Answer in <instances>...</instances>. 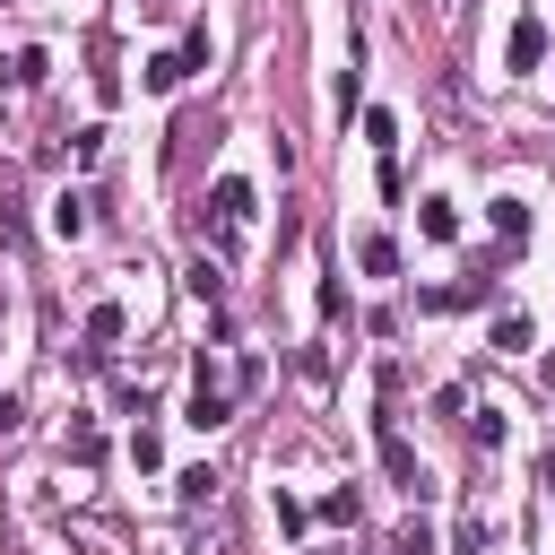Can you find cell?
I'll return each mask as SVG.
<instances>
[{"label": "cell", "mask_w": 555, "mask_h": 555, "mask_svg": "<svg viewBox=\"0 0 555 555\" xmlns=\"http://www.w3.org/2000/svg\"><path fill=\"white\" fill-rule=\"evenodd\" d=\"M243 225H251V182L243 173H217V191H208V243H217V260L243 251Z\"/></svg>", "instance_id": "6da1fadb"}, {"label": "cell", "mask_w": 555, "mask_h": 555, "mask_svg": "<svg viewBox=\"0 0 555 555\" xmlns=\"http://www.w3.org/2000/svg\"><path fill=\"white\" fill-rule=\"evenodd\" d=\"M225 416H234V390H225V382H217V373L199 364V382H191V408H182V425H199V434H217Z\"/></svg>", "instance_id": "7a4b0ae2"}, {"label": "cell", "mask_w": 555, "mask_h": 555, "mask_svg": "<svg viewBox=\"0 0 555 555\" xmlns=\"http://www.w3.org/2000/svg\"><path fill=\"white\" fill-rule=\"evenodd\" d=\"M503 61H512V69H546V17H512Z\"/></svg>", "instance_id": "3957f363"}, {"label": "cell", "mask_w": 555, "mask_h": 555, "mask_svg": "<svg viewBox=\"0 0 555 555\" xmlns=\"http://www.w3.org/2000/svg\"><path fill=\"white\" fill-rule=\"evenodd\" d=\"M121 330H130V321H121V304H113V295H104V304H87V347H78V364H104V347H113Z\"/></svg>", "instance_id": "277c9868"}, {"label": "cell", "mask_w": 555, "mask_h": 555, "mask_svg": "<svg viewBox=\"0 0 555 555\" xmlns=\"http://www.w3.org/2000/svg\"><path fill=\"white\" fill-rule=\"evenodd\" d=\"M382 468H390V477H399L408 494H425V468H416V451L399 442V425H390V416H382Z\"/></svg>", "instance_id": "5b68a950"}, {"label": "cell", "mask_w": 555, "mask_h": 555, "mask_svg": "<svg viewBox=\"0 0 555 555\" xmlns=\"http://www.w3.org/2000/svg\"><path fill=\"white\" fill-rule=\"evenodd\" d=\"M182 78H191V61H182V52H147V61H139V87H147V95H173Z\"/></svg>", "instance_id": "8992f818"}, {"label": "cell", "mask_w": 555, "mask_h": 555, "mask_svg": "<svg viewBox=\"0 0 555 555\" xmlns=\"http://www.w3.org/2000/svg\"><path fill=\"white\" fill-rule=\"evenodd\" d=\"M182 286H191V295H199V304L217 312V304H225V260H217V251H199V260L182 269Z\"/></svg>", "instance_id": "52a82bcc"}, {"label": "cell", "mask_w": 555, "mask_h": 555, "mask_svg": "<svg viewBox=\"0 0 555 555\" xmlns=\"http://www.w3.org/2000/svg\"><path fill=\"white\" fill-rule=\"evenodd\" d=\"M43 69H52V52H43V43H17V52L0 61V78H9V87H43Z\"/></svg>", "instance_id": "ba28073f"}, {"label": "cell", "mask_w": 555, "mask_h": 555, "mask_svg": "<svg viewBox=\"0 0 555 555\" xmlns=\"http://www.w3.org/2000/svg\"><path fill=\"white\" fill-rule=\"evenodd\" d=\"M87 225H95V217H87V199H78V191H61V199H52V234H61V243H87Z\"/></svg>", "instance_id": "9c48e42d"}, {"label": "cell", "mask_w": 555, "mask_h": 555, "mask_svg": "<svg viewBox=\"0 0 555 555\" xmlns=\"http://www.w3.org/2000/svg\"><path fill=\"white\" fill-rule=\"evenodd\" d=\"M416 234H425V243H451V234H460V208H451V199H425V208H416Z\"/></svg>", "instance_id": "30bf717a"}, {"label": "cell", "mask_w": 555, "mask_h": 555, "mask_svg": "<svg viewBox=\"0 0 555 555\" xmlns=\"http://www.w3.org/2000/svg\"><path fill=\"white\" fill-rule=\"evenodd\" d=\"M356 260H364L373 278H399V243H390V234H364V243H356Z\"/></svg>", "instance_id": "8fae6325"}, {"label": "cell", "mask_w": 555, "mask_h": 555, "mask_svg": "<svg viewBox=\"0 0 555 555\" xmlns=\"http://www.w3.org/2000/svg\"><path fill=\"white\" fill-rule=\"evenodd\" d=\"M356 512H364L356 486H330V494H321V520H330V529H356Z\"/></svg>", "instance_id": "7c38bea8"}, {"label": "cell", "mask_w": 555, "mask_h": 555, "mask_svg": "<svg viewBox=\"0 0 555 555\" xmlns=\"http://www.w3.org/2000/svg\"><path fill=\"white\" fill-rule=\"evenodd\" d=\"M494 234H503V251H512V243L529 234V208H520V199H494Z\"/></svg>", "instance_id": "4fadbf2b"}, {"label": "cell", "mask_w": 555, "mask_h": 555, "mask_svg": "<svg viewBox=\"0 0 555 555\" xmlns=\"http://www.w3.org/2000/svg\"><path fill=\"white\" fill-rule=\"evenodd\" d=\"M468 442L494 451V442H503V408H477V416H468Z\"/></svg>", "instance_id": "5bb4252c"}, {"label": "cell", "mask_w": 555, "mask_h": 555, "mask_svg": "<svg viewBox=\"0 0 555 555\" xmlns=\"http://www.w3.org/2000/svg\"><path fill=\"white\" fill-rule=\"evenodd\" d=\"M130 468H165V442H156V425H139V434H130Z\"/></svg>", "instance_id": "9a60e30c"}, {"label": "cell", "mask_w": 555, "mask_h": 555, "mask_svg": "<svg viewBox=\"0 0 555 555\" xmlns=\"http://www.w3.org/2000/svg\"><path fill=\"white\" fill-rule=\"evenodd\" d=\"M390 555H434V529H425V520H399V538H390Z\"/></svg>", "instance_id": "2e32d148"}, {"label": "cell", "mask_w": 555, "mask_h": 555, "mask_svg": "<svg viewBox=\"0 0 555 555\" xmlns=\"http://www.w3.org/2000/svg\"><path fill=\"white\" fill-rule=\"evenodd\" d=\"M69 460H87V468H95V460H104V434H95V425H69Z\"/></svg>", "instance_id": "e0dca14e"}, {"label": "cell", "mask_w": 555, "mask_h": 555, "mask_svg": "<svg viewBox=\"0 0 555 555\" xmlns=\"http://www.w3.org/2000/svg\"><path fill=\"white\" fill-rule=\"evenodd\" d=\"M364 139H373V147L390 156V147H399V121H390V113H364Z\"/></svg>", "instance_id": "ac0fdd59"}, {"label": "cell", "mask_w": 555, "mask_h": 555, "mask_svg": "<svg viewBox=\"0 0 555 555\" xmlns=\"http://www.w3.org/2000/svg\"><path fill=\"white\" fill-rule=\"evenodd\" d=\"M494 347H529V312H503L494 321Z\"/></svg>", "instance_id": "d6986e66"}, {"label": "cell", "mask_w": 555, "mask_h": 555, "mask_svg": "<svg viewBox=\"0 0 555 555\" xmlns=\"http://www.w3.org/2000/svg\"><path fill=\"white\" fill-rule=\"evenodd\" d=\"M434 416H460V425H468V390H460V382H442V390H434Z\"/></svg>", "instance_id": "ffe728a7"}, {"label": "cell", "mask_w": 555, "mask_h": 555, "mask_svg": "<svg viewBox=\"0 0 555 555\" xmlns=\"http://www.w3.org/2000/svg\"><path fill=\"white\" fill-rule=\"evenodd\" d=\"M217 494V468H182V503H208Z\"/></svg>", "instance_id": "44dd1931"}, {"label": "cell", "mask_w": 555, "mask_h": 555, "mask_svg": "<svg viewBox=\"0 0 555 555\" xmlns=\"http://www.w3.org/2000/svg\"><path fill=\"white\" fill-rule=\"evenodd\" d=\"M17 425H26V408H17L9 390H0V434H17Z\"/></svg>", "instance_id": "7402d4cb"}, {"label": "cell", "mask_w": 555, "mask_h": 555, "mask_svg": "<svg viewBox=\"0 0 555 555\" xmlns=\"http://www.w3.org/2000/svg\"><path fill=\"white\" fill-rule=\"evenodd\" d=\"M538 477H546V486H555V442H546V468H538Z\"/></svg>", "instance_id": "603a6c76"}, {"label": "cell", "mask_w": 555, "mask_h": 555, "mask_svg": "<svg viewBox=\"0 0 555 555\" xmlns=\"http://www.w3.org/2000/svg\"><path fill=\"white\" fill-rule=\"evenodd\" d=\"M130 9H165V0H130Z\"/></svg>", "instance_id": "cb8c5ba5"}, {"label": "cell", "mask_w": 555, "mask_h": 555, "mask_svg": "<svg viewBox=\"0 0 555 555\" xmlns=\"http://www.w3.org/2000/svg\"><path fill=\"white\" fill-rule=\"evenodd\" d=\"M321 555H347V546H321Z\"/></svg>", "instance_id": "d4e9b609"}]
</instances>
